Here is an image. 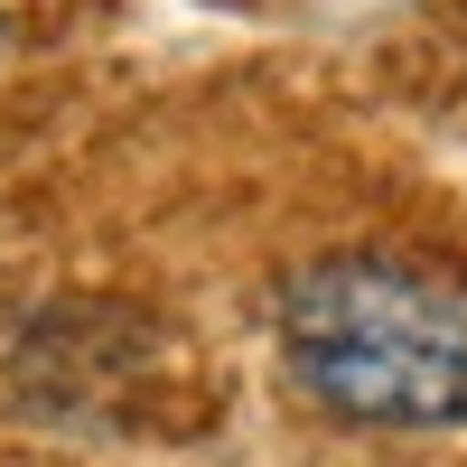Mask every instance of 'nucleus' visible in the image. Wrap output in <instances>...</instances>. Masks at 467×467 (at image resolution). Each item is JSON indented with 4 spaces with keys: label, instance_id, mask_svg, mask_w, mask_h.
Instances as JSON below:
<instances>
[{
    "label": "nucleus",
    "instance_id": "1",
    "mask_svg": "<svg viewBox=\"0 0 467 467\" xmlns=\"http://www.w3.org/2000/svg\"><path fill=\"white\" fill-rule=\"evenodd\" d=\"M281 383L337 431H467V290L402 253H318L271 299Z\"/></svg>",
    "mask_w": 467,
    "mask_h": 467
},
{
    "label": "nucleus",
    "instance_id": "2",
    "mask_svg": "<svg viewBox=\"0 0 467 467\" xmlns=\"http://www.w3.org/2000/svg\"><path fill=\"white\" fill-rule=\"evenodd\" d=\"M0 57H10V19H0Z\"/></svg>",
    "mask_w": 467,
    "mask_h": 467
}]
</instances>
